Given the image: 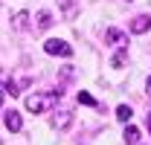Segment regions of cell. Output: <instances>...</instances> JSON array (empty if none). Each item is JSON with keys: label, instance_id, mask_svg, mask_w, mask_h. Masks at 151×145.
I'll return each instance as SVG.
<instances>
[{"label": "cell", "instance_id": "cell-14", "mask_svg": "<svg viewBox=\"0 0 151 145\" xmlns=\"http://www.w3.org/2000/svg\"><path fill=\"white\" fill-rule=\"evenodd\" d=\"M145 93L151 96V75H148V81H145Z\"/></svg>", "mask_w": 151, "mask_h": 145}, {"label": "cell", "instance_id": "cell-5", "mask_svg": "<svg viewBox=\"0 0 151 145\" xmlns=\"http://www.w3.org/2000/svg\"><path fill=\"white\" fill-rule=\"evenodd\" d=\"M29 26V12H18L15 18H12V29H18V32H23Z\"/></svg>", "mask_w": 151, "mask_h": 145}, {"label": "cell", "instance_id": "cell-1", "mask_svg": "<svg viewBox=\"0 0 151 145\" xmlns=\"http://www.w3.org/2000/svg\"><path fill=\"white\" fill-rule=\"evenodd\" d=\"M55 99H61V90H52L50 96H41V93H32V96H26V110H32V113H44V110L50 108Z\"/></svg>", "mask_w": 151, "mask_h": 145}, {"label": "cell", "instance_id": "cell-11", "mask_svg": "<svg viewBox=\"0 0 151 145\" xmlns=\"http://www.w3.org/2000/svg\"><path fill=\"white\" fill-rule=\"evenodd\" d=\"M52 26V15L50 12H38V29H50Z\"/></svg>", "mask_w": 151, "mask_h": 145}, {"label": "cell", "instance_id": "cell-6", "mask_svg": "<svg viewBox=\"0 0 151 145\" xmlns=\"http://www.w3.org/2000/svg\"><path fill=\"white\" fill-rule=\"evenodd\" d=\"M105 41H111V44H125L128 38L122 29H105Z\"/></svg>", "mask_w": 151, "mask_h": 145}, {"label": "cell", "instance_id": "cell-13", "mask_svg": "<svg viewBox=\"0 0 151 145\" xmlns=\"http://www.w3.org/2000/svg\"><path fill=\"white\" fill-rule=\"evenodd\" d=\"M78 105H87V108H93V105H96V99H93V96H90V93L78 90Z\"/></svg>", "mask_w": 151, "mask_h": 145}, {"label": "cell", "instance_id": "cell-10", "mask_svg": "<svg viewBox=\"0 0 151 145\" xmlns=\"http://www.w3.org/2000/svg\"><path fill=\"white\" fill-rule=\"evenodd\" d=\"M70 122H73V113H67V110H64L61 116H55V119H52V128H67Z\"/></svg>", "mask_w": 151, "mask_h": 145}, {"label": "cell", "instance_id": "cell-15", "mask_svg": "<svg viewBox=\"0 0 151 145\" xmlns=\"http://www.w3.org/2000/svg\"><path fill=\"white\" fill-rule=\"evenodd\" d=\"M145 125H148V131H151V110H148V116H145Z\"/></svg>", "mask_w": 151, "mask_h": 145}, {"label": "cell", "instance_id": "cell-16", "mask_svg": "<svg viewBox=\"0 0 151 145\" xmlns=\"http://www.w3.org/2000/svg\"><path fill=\"white\" fill-rule=\"evenodd\" d=\"M3 99H6V93H3V90H0V105H3Z\"/></svg>", "mask_w": 151, "mask_h": 145}, {"label": "cell", "instance_id": "cell-2", "mask_svg": "<svg viewBox=\"0 0 151 145\" xmlns=\"http://www.w3.org/2000/svg\"><path fill=\"white\" fill-rule=\"evenodd\" d=\"M44 52H47V55H64V58H70V55H73V47H70L67 41H61V38H50V41H44Z\"/></svg>", "mask_w": 151, "mask_h": 145}, {"label": "cell", "instance_id": "cell-4", "mask_svg": "<svg viewBox=\"0 0 151 145\" xmlns=\"http://www.w3.org/2000/svg\"><path fill=\"white\" fill-rule=\"evenodd\" d=\"M3 125L9 128V131H20V128H23V119H20L18 110H9V113L3 116Z\"/></svg>", "mask_w": 151, "mask_h": 145}, {"label": "cell", "instance_id": "cell-7", "mask_svg": "<svg viewBox=\"0 0 151 145\" xmlns=\"http://www.w3.org/2000/svg\"><path fill=\"white\" fill-rule=\"evenodd\" d=\"M122 136H125V142H128V145H137L142 134H139V128H134V125H125V134H122Z\"/></svg>", "mask_w": 151, "mask_h": 145}, {"label": "cell", "instance_id": "cell-8", "mask_svg": "<svg viewBox=\"0 0 151 145\" xmlns=\"http://www.w3.org/2000/svg\"><path fill=\"white\" fill-rule=\"evenodd\" d=\"M131 116H134V110L128 108V105H119V108H116V119H119V122H125V125H128V122H131Z\"/></svg>", "mask_w": 151, "mask_h": 145}, {"label": "cell", "instance_id": "cell-3", "mask_svg": "<svg viewBox=\"0 0 151 145\" xmlns=\"http://www.w3.org/2000/svg\"><path fill=\"white\" fill-rule=\"evenodd\" d=\"M151 29V15H137V18L131 20V32L134 35H145Z\"/></svg>", "mask_w": 151, "mask_h": 145}, {"label": "cell", "instance_id": "cell-9", "mask_svg": "<svg viewBox=\"0 0 151 145\" xmlns=\"http://www.w3.org/2000/svg\"><path fill=\"white\" fill-rule=\"evenodd\" d=\"M26 84H29V78H23V81H9L3 93H9V96H18V93H20V87H26Z\"/></svg>", "mask_w": 151, "mask_h": 145}, {"label": "cell", "instance_id": "cell-12", "mask_svg": "<svg viewBox=\"0 0 151 145\" xmlns=\"http://www.w3.org/2000/svg\"><path fill=\"white\" fill-rule=\"evenodd\" d=\"M125 58H128V50L122 47V50H119V52H116V55H113V58H111V67H116V70H119V67L125 64Z\"/></svg>", "mask_w": 151, "mask_h": 145}]
</instances>
